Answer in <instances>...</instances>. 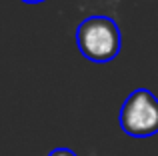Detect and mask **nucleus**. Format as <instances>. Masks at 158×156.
Segmentation results:
<instances>
[{"label": "nucleus", "mask_w": 158, "mask_h": 156, "mask_svg": "<svg viewBox=\"0 0 158 156\" xmlns=\"http://www.w3.org/2000/svg\"><path fill=\"white\" fill-rule=\"evenodd\" d=\"M76 44L90 62H110L118 56L122 46L118 24L110 16H88L76 28Z\"/></svg>", "instance_id": "f257e3e1"}, {"label": "nucleus", "mask_w": 158, "mask_h": 156, "mask_svg": "<svg viewBox=\"0 0 158 156\" xmlns=\"http://www.w3.org/2000/svg\"><path fill=\"white\" fill-rule=\"evenodd\" d=\"M120 128L132 138H148L158 132V98L148 88H138L122 102Z\"/></svg>", "instance_id": "f03ea898"}, {"label": "nucleus", "mask_w": 158, "mask_h": 156, "mask_svg": "<svg viewBox=\"0 0 158 156\" xmlns=\"http://www.w3.org/2000/svg\"><path fill=\"white\" fill-rule=\"evenodd\" d=\"M48 156H76L70 148H54Z\"/></svg>", "instance_id": "7ed1b4c3"}, {"label": "nucleus", "mask_w": 158, "mask_h": 156, "mask_svg": "<svg viewBox=\"0 0 158 156\" xmlns=\"http://www.w3.org/2000/svg\"><path fill=\"white\" fill-rule=\"evenodd\" d=\"M22 2H26V4H36V2H42V0H22Z\"/></svg>", "instance_id": "20e7f679"}]
</instances>
